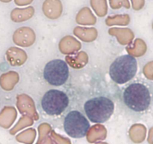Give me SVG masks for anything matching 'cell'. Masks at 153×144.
I'll return each instance as SVG.
<instances>
[{"mask_svg":"<svg viewBox=\"0 0 153 144\" xmlns=\"http://www.w3.org/2000/svg\"><path fill=\"white\" fill-rule=\"evenodd\" d=\"M122 102L126 109L133 114L147 112L153 104V90L143 82H131L123 90Z\"/></svg>","mask_w":153,"mask_h":144,"instance_id":"cell-1","label":"cell"},{"mask_svg":"<svg viewBox=\"0 0 153 144\" xmlns=\"http://www.w3.org/2000/svg\"><path fill=\"white\" fill-rule=\"evenodd\" d=\"M84 111L92 122L104 123L111 117L114 111L113 100L106 96H97L87 100Z\"/></svg>","mask_w":153,"mask_h":144,"instance_id":"cell-2","label":"cell"},{"mask_svg":"<svg viewBox=\"0 0 153 144\" xmlns=\"http://www.w3.org/2000/svg\"><path fill=\"white\" fill-rule=\"evenodd\" d=\"M137 71V62L131 55L117 58L111 64L109 74L117 84H125L134 77Z\"/></svg>","mask_w":153,"mask_h":144,"instance_id":"cell-3","label":"cell"},{"mask_svg":"<svg viewBox=\"0 0 153 144\" xmlns=\"http://www.w3.org/2000/svg\"><path fill=\"white\" fill-rule=\"evenodd\" d=\"M41 108L50 116L61 115L70 104V98L64 92L58 89H49L41 99Z\"/></svg>","mask_w":153,"mask_h":144,"instance_id":"cell-4","label":"cell"},{"mask_svg":"<svg viewBox=\"0 0 153 144\" xmlns=\"http://www.w3.org/2000/svg\"><path fill=\"white\" fill-rule=\"evenodd\" d=\"M64 130L73 138L85 137L90 129L88 119L79 110H71L65 116L63 122Z\"/></svg>","mask_w":153,"mask_h":144,"instance_id":"cell-5","label":"cell"},{"mask_svg":"<svg viewBox=\"0 0 153 144\" xmlns=\"http://www.w3.org/2000/svg\"><path fill=\"white\" fill-rule=\"evenodd\" d=\"M70 71L66 62L61 59H54L45 65L43 77L49 84L55 86L64 85L69 78Z\"/></svg>","mask_w":153,"mask_h":144,"instance_id":"cell-6","label":"cell"},{"mask_svg":"<svg viewBox=\"0 0 153 144\" xmlns=\"http://www.w3.org/2000/svg\"><path fill=\"white\" fill-rule=\"evenodd\" d=\"M144 74L148 80L153 81V61L146 64L144 69Z\"/></svg>","mask_w":153,"mask_h":144,"instance_id":"cell-7","label":"cell"},{"mask_svg":"<svg viewBox=\"0 0 153 144\" xmlns=\"http://www.w3.org/2000/svg\"><path fill=\"white\" fill-rule=\"evenodd\" d=\"M134 8L136 10L141 9L144 6L145 0H132Z\"/></svg>","mask_w":153,"mask_h":144,"instance_id":"cell-8","label":"cell"},{"mask_svg":"<svg viewBox=\"0 0 153 144\" xmlns=\"http://www.w3.org/2000/svg\"><path fill=\"white\" fill-rule=\"evenodd\" d=\"M149 142L150 144H153V127L150 129V130H149Z\"/></svg>","mask_w":153,"mask_h":144,"instance_id":"cell-9","label":"cell"},{"mask_svg":"<svg viewBox=\"0 0 153 144\" xmlns=\"http://www.w3.org/2000/svg\"><path fill=\"white\" fill-rule=\"evenodd\" d=\"M152 28H153V22H152Z\"/></svg>","mask_w":153,"mask_h":144,"instance_id":"cell-10","label":"cell"},{"mask_svg":"<svg viewBox=\"0 0 153 144\" xmlns=\"http://www.w3.org/2000/svg\"><path fill=\"white\" fill-rule=\"evenodd\" d=\"M2 1H4V0H2Z\"/></svg>","mask_w":153,"mask_h":144,"instance_id":"cell-11","label":"cell"}]
</instances>
